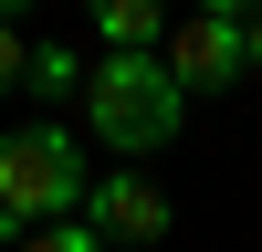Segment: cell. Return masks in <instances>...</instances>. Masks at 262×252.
Returning <instances> with one entry per match:
<instances>
[{
	"label": "cell",
	"mask_w": 262,
	"mask_h": 252,
	"mask_svg": "<svg viewBox=\"0 0 262 252\" xmlns=\"http://www.w3.org/2000/svg\"><path fill=\"white\" fill-rule=\"evenodd\" d=\"M74 105H84V137L105 158H158L189 126V84L168 74V53H95Z\"/></svg>",
	"instance_id": "1"
},
{
	"label": "cell",
	"mask_w": 262,
	"mask_h": 252,
	"mask_svg": "<svg viewBox=\"0 0 262 252\" xmlns=\"http://www.w3.org/2000/svg\"><path fill=\"white\" fill-rule=\"evenodd\" d=\"M84 147H74V126H0V231H42V221H63V210H84Z\"/></svg>",
	"instance_id": "2"
},
{
	"label": "cell",
	"mask_w": 262,
	"mask_h": 252,
	"mask_svg": "<svg viewBox=\"0 0 262 252\" xmlns=\"http://www.w3.org/2000/svg\"><path fill=\"white\" fill-rule=\"evenodd\" d=\"M168 74L189 84V95H231V84L252 74V21H231V11H189V21H168Z\"/></svg>",
	"instance_id": "3"
},
{
	"label": "cell",
	"mask_w": 262,
	"mask_h": 252,
	"mask_svg": "<svg viewBox=\"0 0 262 252\" xmlns=\"http://www.w3.org/2000/svg\"><path fill=\"white\" fill-rule=\"evenodd\" d=\"M84 221H95L105 242H168V189L147 179L137 158H116L95 189H84Z\"/></svg>",
	"instance_id": "4"
},
{
	"label": "cell",
	"mask_w": 262,
	"mask_h": 252,
	"mask_svg": "<svg viewBox=\"0 0 262 252\" xmlns=\"http://www.w3.org/2000/svg\"><path fill=\"white\" fill-rule=\"evenodd\" d=\"M95 42L105 53H158L168 42V0H95Z\"/></svg>",
	"instance_id": "5"
},
{
	"label": "cell",
	"mask_w": 262,
	"mask_h": 252,
	"mask_svg": "<svg viewBox=\"0 0 262 252\" xmlns=\"http://www.w3.org/2000/svg\"><path fill=\"white\" fill-rule=\"evenodd\" d=\"M11 252H116V242H105V231L84 221V210H63V221H42V231H21Z\"/></svg>",
	"instance_id": "6"
},
{
	"label": "cell",
	"mask_w": 262,
	"mask_h": 252,
	"mask_svg": "<svg viewBox=\"0 0 262 252\" xmlns=\"http://www.w3.org/2000/svg\"><path fill=\"white\" fill-rule=\"evenodd\" d=\"M32 95H84V63L53 53V42H32Z\"/></svg>",
	"instance_id": "7"
},
{
	"label": "cell",
	"mask_w": 262,
	"mask_h": 252,
	"mask_svg": "<svg viewBox=\"0 0 262 252\" xmlns=\"http://www.w3.org/2000/svg\"><path fill=\"white\" fill-rule=\"evenodd\" d=\"M21 84H32V32H21V21H0V105H11Z\"/></svg>",
	"instance_id": "8"
},
{
	"label": "cell",
	"mask_w": 262,
	"mask_h": 252,
	"mask_svg": "<svg viewBox=\"0 0 262 252\" xmlns=\"http://www.w3.org/2000/svg\"><path fill=\"white\" fill-rule=\"evenodd\" d=\"M200 11H231V21H252V11H262V0H200Z\"/></svg>",
	"instance_id": "9"
},
{
	"label": "cell",
	"mask_w": 262,
	"mask_h": 252,
	"mask_svg": "<svg viewBox=\"0 0 262 252\" xmlns=\"http://www.w3.org/2000/svg\"><path fill=\"white\" fill-rule=\"evenodd\" d=\"M252 74H262V11H252Z\"/></svg>",
	"instance_id": "10"
},
{
	"label": "cell",
	"mask_w": 262,
	"mask_h": 252,
	"mask_svg": "<svg viewBox=\"0 0 262 252\" xmlns=\"http://www.w3.org/2000/svg\"><path fill=\"white\" fill-rule=\"evenodd\" d=\"M21 11H32V0H0V21H21Z\"/></svg>",
	"instance_id": "11"
}]
</instances>
